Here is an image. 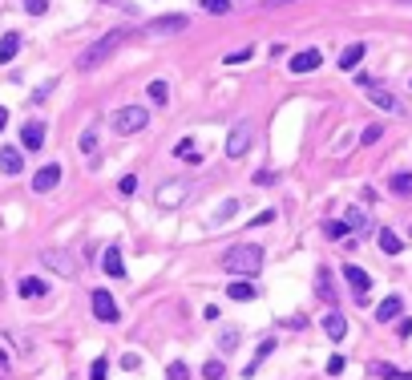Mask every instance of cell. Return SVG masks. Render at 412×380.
Here are the masks:
<instances>
[{"instance_id":"obj_1","label":"cell","mask_w":412,"mask_h":380,"mask_svg":"<svg viewBox=\"0 0 412 380\" xmlns=\"http://www.w3.org/2000/svg\"><path fill=\"white\" fill-rule=\"evenodd\" d=\"M218 263H223V271H227V275L255 279V275L263 271V247H255V243H239V247H230Z\"/></svg>"},{"instance_id":"obj_2","label":"cell","mask_w":412,"mask_h":380,"mask_svg":"<svg viewBox=\"0 0 412 380\" xmlns=\"http://www.w3.org/2000/svg\"><path fill=\"white\" fill-rule=\"evenodd\" d=\"M126 41H130V33H126V28H110L105 37H97V41H93V45L77 57V69L89 73V69H97V65H105V61H110L117 49L126 45Z\"/></svg>"},{"instance_id":"obj_3","label":"cell","mask_w":412,"mask_h":380,"mask_svg":"<svg viewBox=\"0 0 412 380\" xmlns=\"http://www.w3.org/2000/svg\"><path fill=\"white\" fill-rule=\"evenodd\" d=\"M146 121H150V110H146V105H121V110H114L110 126H114V134H141Z\"/></svg>"},{"instance_id":"obj_4","label":"cell","mask_w":412,"mask_h":380,"mask_svg":"<svg viewBox=\"0 0 412 380\" xmlns=\"http://www.w3.org/2000/svg\"><path fill=\"white\" fill-rule=\"evenodd\" d=\"M251 142H255L251 121H234V126H230V138H227V158H243V154L251 150Z\"/></svg>"},{"instance_id":"obj_5","label":"cell","mask_w":412,"mask_h":380,"mask_svg":"<svg viewBox=\"0 0 412 380\" xmlns=\"http://www.w3.org/2000/svg\"><path fill=\"white\" fill-rule=\"evenodd\" d=\"M190 28V17L186 12H166V17H154L150 21V33H158V37H174V33H186Z\"/></svg>"},{"instance_id":"obj_6","label":"cell","mask_w":412,"mask_h":380,"mask_svg":"<svg viewBox=\"0 0 412 380\" xmlns=\"http://www.w3.org/2000/svg\"><path fill=\"white\" fill-rule=\"evenodd\" d=\"M89 300H93V316H97L101 324H117V320H121V311H117V304H114V295H110V291H101V287H97Z\"/></svg>"},{"instance_id":"obj_7","label":"cell","mask_w":412,"mask_h":380,"mask_svg":"<svg viewBox=\"0 0 412 380\" xmlns=\"http://www.w3.org/2000/svg\"><path fill=\"white\" fill-rule=\"evenodd\" d=\"M323 65V53L320 49H303V53H295V57H291V65H287V69L295 73V77H303V73H316Z\"/></svg>"},{"instance_id":"obj_8","label":"cell","mask_w":412,"mask_h":380,"mask_svg":"<svg viewBox=\"0 0 412 380\" xmlns=\"http://www.w3.org/2000/svg\"><path fill=\"white\" fill-rule=\"evenodd\" d=\"M343 279L352 284V291H356V300L364 304V300H368V287H372V279H368V271H364V267H356V263H347V267H343Z\"/></svg>"},{"instance_id":"obj_9","label":"cell","mask_w":412,"mask_h":380,"mask_svg":"<svg viewBox=\"0 0 412 380\" xmlns=\"http://www.w3.org/2000/svg\"><path fill=\"white\" fill-rule=\"evenodd\" d=\"M57 182H61V166H57V162H49V166H41L33 174V190H37V194H49Z\"/></svg>"},{"instance_id":"obj_10","label":"cell","mask_w":412,"mask_h":380,"mask_svg":"<svg viewBox=\"0 0 412 380\" xmlns=\"http://www.w3.org/2000/svg\"><path fill=\"white\" fill-rule=\"evenodd\" d=\"M101 271H105L110 279H121V275H126V259H121V247H105V255H101Z\"/></svg>"},{"instance_id":"obj_11","label":"cell","mask_w":412,"mask_h":380,"mask_svg":"<svg viewBox=\"0 0 412 380\" xmlns=\"http://www.w3.org/2000/svg\"><path fill=\"white\" fill-rule=\"evenodd\" d=\"M21 146L24 150H41V146H45V121H24Z\"/></svg>"},{"instance_id":"obj_12","label":"cell","mask_w":412,"mask_h":380,"mask_svg":"<svg viewBox=\"0 0 412 380\" xmlns=\"http://www.w3.org/2000/svg\"><path fill=\"white\" fill-rule=\"evenodd\" d=\"M227 295L234 304H251V300H259V287H255V279H234L227 287Z\"/></svg>"},{"instance_id":"obj_13","label":"cell","mask_w":412,"mask_h":380,"mask_svg":"<svg viewBox=\"0 0 412 380\" xmlns=\"http://www.w3.org/2000/svg\"><path fill=\"white\" fill-rule=\"evenodd\" d=\"M0 170H4L8 178H17V174L24 170V158H21L17 146H4V150H0Z\"/></svg>"},{"instance_id":"obj_14","label":"cell","mask_w":412,"mask_h":380,"mask_svg":"<svg viewBox=\"0 0 412 380\" xmlns=\"http://www.w3.org/2000/svg\"><path fill=\"white\" fill-rule=\"evenodd\" d=\"M343 227H347V235H364L368 227H372L364 207H347V211H343Z\"/></svg>"},{"instance_id":"obj_15","label":"cell","mask_w":412,"mask_h":380,"mask_svg":"<svg viewBox=\"0 0 412 380\" xmlns=\"http://www.w3.org/2000/svg\"><path fill=\"white\" fill-rule=\"evenodd\" d=\"M41 263H45V267H53V271H61V275H77V263L69 259L65 251H45V255H41Z\"/></svg>"},{"instance_id":"obj_16","label":"cell","mask_w":412,"mask_h":380,"mask_svg":"<svg viewBox=\"0 0 412 380\" xmlns=\"http://www.w3.org/2000/svg\"><path fill=\"white\" fill-rule=\"evenodd\" d=\"M17 291H21V300H41V295H49V284L37 279V275H24L21 284H17Z\"/></svg>"},{"instance_id":"obj_17","label":"cell","mask_w":412,"mask_h":380,"mask_svg":"<svg viewBox=\"0 0 412 380\" xmlns=\"http://www.w3.org/2000/svg\"><path fill=\"white\" fill-rule=\"evenodd\" d=\"M323 332H327V340L340 344L343 336H347V320H343L340 311H327V316H323Z\"/></svg>"},{"instance_id":"obj_18","label":"cell","mask_w":412,"mask_h":380,"mask_svg":"<svg viewBox=\"0 0 412 380\" xmlns=\"http://www.w3.org/2000/svg\"><path fill=\"white\" fill-rule=\"evenodd\" d=\"M364 57H368V45H364V41H356V45H347V49L340 53V69H343V73H347V69H356V65H360Z\"/></svg>"},{"instance_id":"obj_19","label":"cell","mask_w":412,"mask_h":380,"mask_svg":"<svg viewBox=\"0 0 412 380\" xmlns=\"http://www.w3.org/2000/svg\"><path fill=\"white\" fill-rule=\"evenodd\" d=\"M400 311H404V300H400V295H388V300H380V308H376V320H380V324H392Z\"/></svg>"},{"instance_id":"obj_20","label":"cell","mask_w":412,"mask_h":380,"mask_svg":"<svg viewBox=\"0 0 412 380\" xmlns=\"http://www.w3.org/2000/svg\"><path fill=\"white\" fill-rule=\"evenodd\" d=\"M368 372H372L376 380H412V372H400V368H396V364H388V360H376Z\"/></svg>"},{"instance_id":"obj_21","label":"cell","mask_w":412,"mask_h":380,"mask_svg":"<svg viewBox=\"0 0 412 380\" xmlns=\"http://www.w3.org/2000/svg\"><path fill=\"white\" fill-rule=\"evenodd\" d=\"M17 53H21V33H4L0 37V65H8Z\"/></svg>"},{"instance_id":"obj_22","label":"cell","mask_w":412,"mask_h":380,"mask_svg":"<svg viewBox=\"0 0 412 380\" xmlns=\"http://www.w3.org/2000/svg\"><path fill=\"white\" fill-rule=\"evenodd\" d=\"M376 243H380V251H384V255H400V251H404V243H400V235H396V231H388V227H380V235H376Z\"/></svg>"},{"instance_id":"obj_23","label":"cell","mask_w":412,"mask_h":380,"mask_svg":"<svg viewBox=\"0 0 412 380\" xmlns=\"http://www.w3.org/2000/svg\"><path fill=\"white\" fill-rule=\"evenodd\" d=\"M316 291H320L323 304H336V287H332V271H327V267L316 271Z\"/></svg>"},{"instance_id":"obj_24","label":"cell","mask_w":412,"mask_h":380,"mask_svg":"<svg viewBox=\"0 0 412 380\" xmlns=\"http://www.w3.org/2000/svg\"><path fill=\"white\" fill-rule=\"evenodd\" d=\"M388 190H392V194H400V198H412V170L392 174V178H388Z\"/></svg>"},{"instance_id":"obj_25","label":"cell","mask_w":412,"mask_h":380,"mask_svg":"<svg viewBox=\"0 0 412 380\" xmlns=\"http://www.w3.org/2000/svg\"><path fill=\"white\" fill-rule=\"evenodd\" d=\"M368 101H372V105H380V110H388V114H400V110H404V105H400L388 89H372V97H368Z\"/></svg>"},{"instance_id":"obj_26","label":"cell","mask_w":412,"mask_h":380,"mask_svg":"<svg viewBox=\"0 0 412 380\" xmlns=\"http://www.w3.org/2000/svg\"><path fill=\"white\" fill-rule=\"evenodd\" d=\"M182 194H186L182 182H166L162 194H158V202H162V207H178V202H182Z\"/></svg>"},{"instance_id":"obj_27","label":"cell","mask_w":412,"mask_h":380,"mask_svg":"<svg viewBox=\"0 0 412 380\" xmlns=\"http://www.w3.org/2000/svg\"><path fill=\"white\" fill-rule=\"evenodd\" d=\"M271 352H275V340H263V344H259V352H255V360H251V364H247V368H243V377L251 380L255 372H259V364H263V360L271 356Z\"/></svg>"},{"instance_id":"obj_28","label":"cell","mask_w":412,"mask_h":380,"mask_svg":"<svg viewBox=\"0 0 412 380\" xmlns=\"http://www.w3.org/2000/svg\"><path fill=\"white\" fill-rule=\"evenodd\" d=\"M146 97H150L154 105H170V85H166V81H150V85H146Z\"/></svg>"},{"instance_id":"obj_29","label":"cell","mask_w":412,"mask_h":380,"mask_svg":"<svg viewBox=\"0 0 412 380\" xmlns=\"http://www.w3.org/2000/svg\"><path fill=\"white\" fill-rule=\"evenodd\" d=\"M239 340H243V332H239V328H223V336H218V348H223V352H234V348H239Z\"/></svg>"},{"instance_id":"obj_30","label":"cell","mask_w":412,"mask_h":380,"mask_svg":"<svg viewBox=\"0 0 412 380\" xmlns=\"http://www.w3.org/2000/svg\"><path fill=\"white\" fill-rule=\"evenodd\" d=\"M203 377L206 380H223V377H227V364H223V360H206V364H203Z\"/></svg>"},{"instance_id":"obj_31","label":"cell","mask_w":412,"mask_h":380,"mask_svg":"<svg viewBox=\"0 0 412 380\" xmlns=\"http://www.w3.org/2000/svg\"><path fill=\"white\" fill-rule=\"evenodd\" d=\"M323 235H327V239H343V235H347L343 218H327V223H323Z\"/></svg>"},{"instance_id":"obj_32","label":"cell","mask_w":412,"mask_h":380,"mask_svg":"<svg viewBox=\"0 0 412 380\" xmlns=\"http://www.w3.org/2000/svg\"><path fill=\"white\" fill-rule=\"evenodd\" d=\"M380 138H384V126H364V134H360V142L364 146H376Z\"/></svg>"},{"instance_id":"obj_33","label":"cell","mask_w":412,"mask_h":380,"mask_svg":"<svg viewBox=\"0 0 412 380\" xmlns=\"http://www.w3.org/2000/svg\"><path fill=\"white\" fill-rule=\"evenodd\" d=\"M105 377H110V360L97 356L93 360V368H89V380H105Z\"/></svg>"},{"instance_id":"obj_34","label":"cell","mask_w":412,"mask_h":380,"mask_svg":"<svg viewBox=\"0 0 412 380\" xmlns=\"http://www.w3.org/2000/svg\"><path fill=\"white\" fill-rule=\"evenodd\" d=\"M255 57V49H239V53H230V57H223V65H247Z\"/></svg>"},{"instance_id":"obj_35","label":"cell","mask_w":412,"mask_h":380,"mask_svg":"<svg viewBox=\"0 0 412 380\" xmlns=\"http://www.w3.org/2000/svg\"><path fill=\"white\" fill-rule=\"evenodd\" d=\"M203 8H206V12H218V17H227V12H230V0H203Z\"/></svg>"},{"instance_id":"obj_36","label":"cell","mask_w":412,"mask_h":380,"mask_svg":"<svg viewBox=\"0 0 412 380\" xmlns=\"http://www.w3.org/2000/svg\"><path fill=\"white\" fill-rule=\"evenodd\" d=\"M166 377H170V380H186V377H190V368H186L182 360H174V364L166 368Z\"/></svg>"},{"instance_id":"obj_37","label":"cell","mask_w":412,"mask_h":380,"mask_svg":"<svg viewBox=\"0 0 412 380\" xmlns=\"http://www.w3.org/2000/svg\"><path fill=\"white\" fill-rule=\"evenodd\" d=\"M230 214H239V202H234V198H230V202H223V207H218V214H214V223H227Z\"/></svg>"},{"instance_id":"obj_38","label":"cell","mask_w":412,"mask_h":380,"mask_svg":"<svg viewBox=\"0 0 412 380\" xmlns=\"http://www.w3.org/2000/svg\"><path fill=\"white\" fill-rule=\"evenodd\" d=\"M24 12H33V17H45V12H49V0H24Z\"/></svg>"},{"instance_id":"obj_39","label":"cell","mask_w":412,"mask_h":380,"mask_svg":"<svg viewBox=\"0 0 412 380\" xmlns=\"http://www.w3.org/2000/svg\"><path fill=\"white\" fill-rule=\"evenodd\" d=\"M81 150H85V154L97 150V130H85V134H81Z\"/></svg>"},{"instance_id":"obj_40","label":"cell","mask_w":412,"mask_h":380,"mask_svg":"<svg viewBox=\"0 0 412 380\" xmlns=\"http://www.w3.org/2000/svg\"><path fill=\"white\" fill-rule=\"evenodd\" d=\"M134 190H137V178H134V174H126V178L117 182V194H134Z\"/></svg>"},{"instance_id":"obj_41","label":"cell","mask_w":412,"mask_h":380,"mask_svg":"<svg viewBox=\"0 0 412 380\" xmlns=\"http://www.w3.org/2000/svg\"><path fill=\"white\" fill-rule=\"evenodd\" d=\"M174 154H178V158H190V154H194V142H190V138H182V142L174 146Z\"/></svg>"},{"instance_id":"obj_42","label":"cell","mask_w":412,"mask_h":380,"mask_svg":"<svg viewBox=\"0 0 412 380\" xmlns=\"http://www.w3.org/2000/svg\"><path fill=\"white\" fill-rule=\"evenodd\" d=\"M343 372V356H332L327 360V377H340Z\"/></svg>"},{"instance_id":"obj_43","label":"cell","mask_w":412,"mask_h":380,"mask_svg":"<svg viewBox=\"0 0 412 380\" xmlns=\"http://www.w3.org/2000/svg\"><path fill=\"white\" fill-rule=\"evenodd\" d=\"M267 223H275V211H263V214H255L251 218V227H267Z\"/></svg>"},{"instance_id":"obj_44","label":"cell","mask_w":412,"mask_h":380,"mask_svg":"<svg viewBox=\"0 0 412 380\" xmlns=\"http://www.w3.org/2000/svg\"><path fill=\"white\" fill-rule=\"evenodd\" d=\"M137 364H141V360H137L134 352H130V356H121V368H126V372H137Z\"/></svg>"},{"instance_id":"obj_45","label":"cell","mask_w":412,"mask_h":380,"mask_svg":"<svg viewBox=\"0 0 412 380\" xmlns=\"http://www.w3.org/2000/svg\"><path fill=\"white\" fill-rule=\"evenodd\" d=\"M396 336H400V340H409V336H412V320H400V328H396Z\"/></svg>"},{"instance_id":"obj_46","label":"cell","mask_w":412,"mask_h":380,"mask_svg":"<svg viewBox=\"0 0 412 380\" xmlns=\"http://www.w3.org/2000/svg\"><path fill=\"white\" fill-rule=\"evenodd\" d=\"M283 4H295V0H259V8H283Z\"/></svg>"},{"instance_id":"obj_47","label":"cell","mask_w":412,"mask_h":380,"mask_svg":"<svg viewBox=\"0 0 412 380\" xmlns=\"http://www.w3.org/2000/svg\"><path fill=\"white\" fill-rule=\"evenodd\" d=\"M4 126H8V114H4V110H0V130H4Z\"/></svg>"},{"instance_id":"obj_48","label":"cell","mask_w":412,"mask_h":380,"mask_svg":"<svg viewBox=\"0 0 412 380\" xmlns=\"http://www.w3.org/2000/svg\"><path fill=\"white\" fill-rule=\"evenodd\" d=\"M105 4H121V0H105Z\"/></svg>"},{"instance_id":"obj_49","label":"cell","mask_w":412,"mask_h":380,"mask_svg":"<svg viewBox=\"0 0 412 380\" xmlns=\"http://www.w3.org/2000/svg\"><path fill=\"white\" fill-rule=\"evenodd\" d=\"M400 4H412V0H400Z\"/></svg>"}]
</instances>
